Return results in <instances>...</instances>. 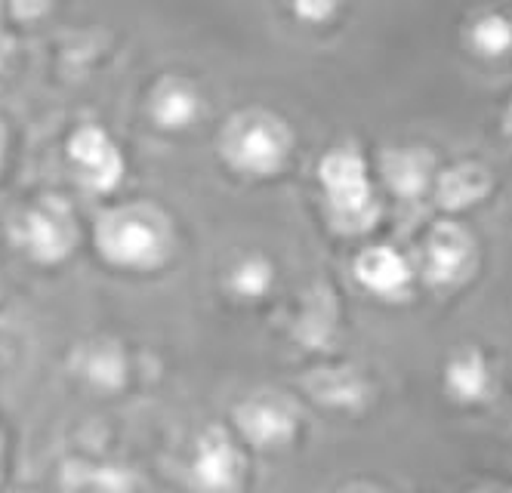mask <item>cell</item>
Listing matches in <instances>:
<instances>
[{"instance_id": "obj_19", "label": "cell", "mask_w": 512, "mask_h": 493, "mask_svg": "<svg viewBox=\"0 0 512 493\" xmlns=\"http://www.w3.org/2000/svg\"><path fill=\"white\" fill-rule=\"evenodd\" d=\"M4 59H7V44L0 41V65H4Z\"/></svg>"}, {"instance_id": "obj_6", "label": "cell", "mask_w": 512, "mask_h": 493, "mask_svg": "<svg viewBox=\"0 0 512 493\" xmlns=\"http://www.w3.org/2000/svg\"><path fill=\"white\" fill-rule=\"evenodd\" d=\"M19 241L38 262H62L75 247V225L68 207L59 201L34 207L19 225Z\"/></svg>"}, {"instance_id": "obj_3", "label": "cell", "mask_w": 512, "mask_h": 493, "mask_svg": "<svg viewBox=\"0 0 512 493\" xmlns=\"http://www.w3.org/2000/svg\"><path fill=\"white\" fill-rule=\"evenodd\" d=\"M290 155V133L278 118L238 115L223 133V158L250 176H272Z\"/></svg>"}, {"instance_id": "obj_5", "label": "cell", "mask_w": 512, "mask_h": 493, "mask_svg": "<svg viewBox=\"0 0 512 493\" xmlns=\"http://www.w3.org/2000/svg\"><path fill=\"white\" fill-rule=\"evenodd\" d=\"M68 158L90 192H115L124 179V155L105 130L87 124L68 139Z\"/></svg>"}, {"instance_id": "obj_18", "label": "cell", "mask_w": 512, "mask_h": 493, "mask_svg": "<svg viewBox=\"0 0 512 493\" xmlns=\"http://www.w3.org/2000/svg\"><path fill=\"white\" fill-rule=\"evenodd\" d=\"M503 136L512 142V99H509V105H506V111H503Z\"/></svg>"}, {"instance_id": "obj_16", "label": "cell", "mask_w": 512, "mask_h": 493, "mask_svg": "<svg viewBox=\"0 0 512 493\" xmlns=\"http://www.w3.org/2000/svg\"><path fill=\"white\" fill-rule=\"evenodd\" d=\"M84 370L96 386H105V389H118L124 383V361L118 349H96L90 361L84 364Z\"/></svg>"}, {"instance_id": "obj_4", "label": "cell", "mask_w": 512, "mask_h": 493, "mask_svg": "<svg viewBox=\"0 0 512 493\" xmlns=\"http://www.w3.org/2000/svg\"><path fill=\"white\" fill-rule=\"evenodd\" d=\"M475 238L460 222H438L429 229L423 256H420V272L423 281L435 290H454L475 272Z\"/></svg>"}, {"instance_id": "obj_20", "label": "cell", "mask_w": 512, "mask_h": 493, "mask_svg": "<svg viewBox=\"0 0 512 493\" xmlns=\"http://www.w3.org/2000/svg\"><path fill=\"white\" fill-rule=\"evenodd\" d=\"M0 167H4V139H0Z\"/></svg>"}, {"instance_id": "obj_17", "label": "cell", "mask_w": 512, "mask_h": 493, "mask_svg": "<svg viewBox=\"0 0 512 493\" xmlns=\"http://www.w3.org/2000/svg\"><path fill=\"white\" fill-rule=\"evenodd\" d=\"M294 13H297L300 19L318 25V22H327V19H331V16L337 13V7H334V4H297Z\"/></svg>"}, {"instance_id": "obj_15", "label": "cell", "mask_w": 512, "mask_h": 493, "mask_svg": "<svg viewBox=\"0 0 512 493\" xmlns=\"http://www.w3.org/2000/svg\"><path fill=\"white\" fill-rule=\"evenodd\" d=\"M272 284H275V269L260 256L241 259L229 275V287L241 299H263L272 290Z\"/></svg>"}, {"instance_id": "obj_7", "label": "cell", "mask_w": 512, "mask_h": 493, "mask_svg": "<svg viewBox=\"0 0 512 493\" xmlns=\"http://www.w3.org/2000/svg\"><path fill=\"white\" fill-rule=\"evenodd\" d=\"M192 484L201 493H235L241 487V453L223 429H210L198 441Z\"/></svg>"}, {"instance_id": "obj_9", "label": "cell", "mask_w": 512, "mask_h": 493, "mask_svg": "<svg viewBox=\"0 0 512 493\" xmlns=\"http://www.w3.org/2000/svg\"><path fill=\"white\" fill-rule=\"evenodd\" d=\"M238 426L244 432L247 441H253L256 447H284L294 441L300 423L297 413L290 410L284 401H269V398H256L238 407Z\"/></svg>"}, {"instance_id": "obj_2", "label": "cell", "mask_w": 512, "mask_h": 493, "mask_svg": "<svg viewBox=\"0 0 512 493\" xmlns=\"http://www.w3.org/2000/svg\"><path fill=\"white\" fill-rule=\"evenodd\" d=\"M99 253L124 269H158L170 256V229L142 210H115L99 219Z\"/></svg>"}, {"instance_id": "obj_13", "label": "cell", "mask_w": 512, "mask_h": 493, "mask_svg": "<svg viewBox=\"0 0 512 493\" xmlns=\"http://www.w3.org/2000/svg\"><path fill=\"white\" fill-rule=\"evenodd\" d=\"M201 96L186 81H164L152 96V118L161 130H186L201 118Z\"/></svg>"}, {"instance_id": "obj_12", "label": "cell", "mask_w": 512, "mask_h": 493, "mask_svg": "<svg viewBox=\"0 0 512 493\" xmlns=\"http://www.w3.org/2000/svg\"><path fill=\"white\" fill-rule=\"evenodd\" d=\"M383 179L389 185V192L405 198V201H417L426 195V188L432 182L435 173V158L426 148L408 145V148H392L383 155Z\"/></svg>"}, {"instance_id": "obj_8", "label": "cell", "mask_w": 512, "mask_h": 493, "mask_svg": "<svg viewBox=\"0 0 512 493\" xmlns=\"http://www.w3.org/2000/svg\"><path fill=\"white\" fill-rule=\"evenodd\" d=\"M352 272L364 290L380 296V299L408 296V290L414 284V269H411L408 256H401L398 250H392L386 244L361 250L355 265H352Z\"/></svg>"}, {"instance_id": "obj_14", "label": "cell", "mask_w": 512, "mask_h": 493, "mask_svg": "<svg viewBox=\"0 0 512 493\" xmlns=\"http://www.w3.org/2000/svg\"><path fill=\"white\" fill-rule=\"evenodd\" d=\"M466 44L482 59H503L512 53V16L503 10H485L472 16L466 28Z\"/></svg>"}, {"instance_id": "obj_10", "label": "cell", "mask_w": 512, "mask_h": 493, "mask_svg": "<svg viewBox=\"0 0 512 493\" xmlns=\"http://www.w3.org/2000/svg\"><path fill=\"white\" fill-rule=\"evenodd\" d=\"M494 188V176L479 161H460L435 176V204L448 213L479 207Z\"/></svg>"}, {"instance_id": "obj_11", "label": "cell", "mask_w": 512, "mask_h": 493, "mask_svg": "<svg viewBox=\"0 0 512 493\" xmlns=\"http://www.w3.org/2000/svg\"><path fill=\"white\" fill-rule=\"evenodd\" d=\"M445 389L460 404H485L497 392V376L491 361L479 349L457 352L445 367Z\"/></svg>"}, {"instance_id": "obj_1", "label": "cell", "mask_w": 512, "mask_h": 493, "mask_svg": "<svg viewBox=\"0 0 512 493\" xmlns=\"http://www.w3.org/2000/svg\"><path fill=\"white\" fill-rule=\"evenodd\" d=\"M318 179L324 188V201L331 222L346 235H364L380 222V201L374 198V185L368 161L355 148H334L318 164Z\"/></svg>"}]
</instances>
